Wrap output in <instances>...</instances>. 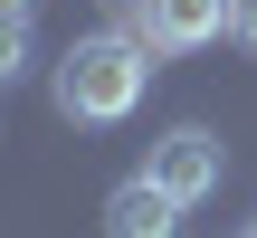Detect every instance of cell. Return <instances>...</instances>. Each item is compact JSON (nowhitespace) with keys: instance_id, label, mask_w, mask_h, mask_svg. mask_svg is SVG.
Returning <instances> with one entry per match:
<instances>
[{"instance_id":"cell-7","label":"cell","mask_w":257,"mask_h":238,"mask_svg":"<svg viewBox=\"0 0 257 238\" xmlns=\"http://www.w3.org/2000/svg\"><path fill=\"white\" fill-rule=\"evenodd\" d=\"M29 10H38V0H0V19H29Z\"/></svg>"},{"instance_id":"cell-1","label":"cell","mask_w":257,"mask_h":238,"mask_svg":"<svg viewBox=\"0 0 257 238\" xmlns=\"http://www.w3.org/2000/svg\"><path fill=\"white\" fill-rule=\"evenodd\" d=\"M143 86H153V48H143L134 29H86V38H67V57H57V76H48V95H57L67 124H124V114L143 105Z\"/></svg>"},{"instance_id":"cell-4","label":"cell","mask_w":257,"mask_h":238,"mask_svg":"<svg viewBox=\"0 0 257 238\" xmlns=\"http://www.w3.org/2000/svg\"><path fill=\"white\" fill-rule=\"evenodd\" d=\"M105 238H181V200L153 172H134V181L105 191Z\"/></svg>"},{"instance_id":"cell-6","label":"cell","mask_w":257,"mask_h":238,"mask_svg":"<svg viewBox=\"0 0 257 238\" xmlns=\"http://www.w3.org/2000/svg\"><path fill=\"white\" fill-rule=\"evenodd\" d=\"M229 38H238V48H257V0H229Z\"/></svg>"},{"instance_id":"cell-5","label":"cell","mask_w":257,"mask_h":238,"mask_svg":"<svg viewBox=\"0 0 257 238\" xmlns=\"http://www.w3.org/2000/svg\"><path fill=\"white\" fill-rule=\"evenodd\" d=\"M29 76V19H0V95Z\"/></svg>"},{"instance_id":"cell-3","label":"cell","mask_w":257,"mask_h":238,"mask_svg":"<svg viewBox=\"0 0 257 238\" xmlns=\"http://www.w3.org/2000/svg\"><path fill=\"white\" fill-rule=\"evenodd\" d=\"M229 29V0H134V38L153 57H191Z\"/></svg>"},{"instance_id":"cell-2","label":"cell","mask_w":257,"mask_h":238,"mask_svg":"<svg viewBox=\"0 0 257 238\" xmlns=\"http://www.w3.org/2000/svg\"><path fill=\"white\" fill-rule=\"evenodd\" d=\"M143 172L181 200V210H200L210 191H219V172H229V153H219V134H200V124H172L153 153H143Z\"/></svg>"},{"instance_id":"cell-8","label":"cell","mask_w":257,"mask_h":238,"mask_svg":"<svg viewBox=\"0 0 257 238\" xmlns=\"http://www.w3.org/2000/svg\"><path fill=\"white\" fill-rule=\"evenodd\" d=\"M238 238H257V229H238Z\"/></svg>"}]
</instances>
